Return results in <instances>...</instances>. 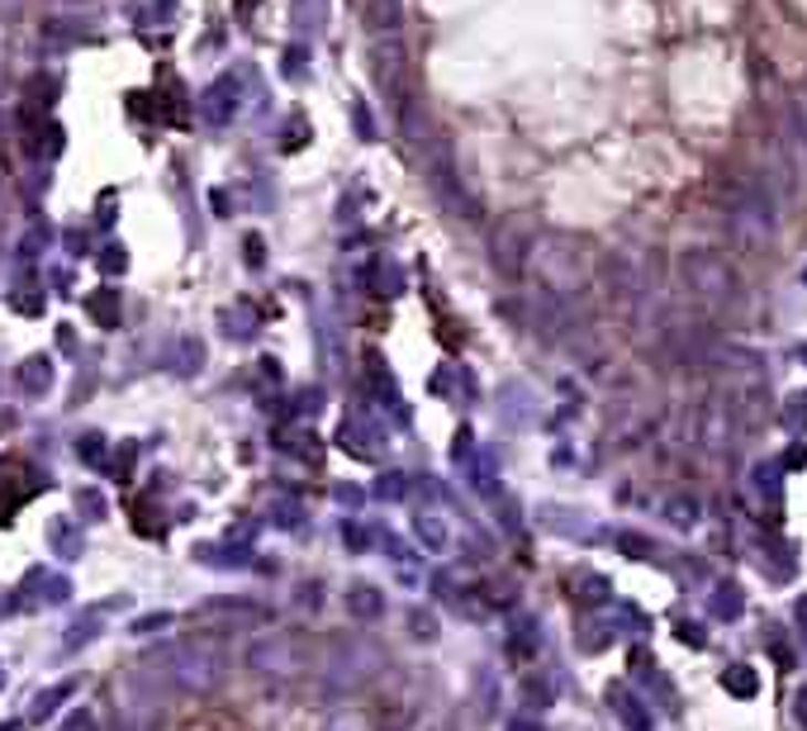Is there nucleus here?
<instances>
[{
    "mask_svg": "<svg viewBox=\"0 0 807 731\" xmlns=\"http://www.w3.org/2000/svg\"><path fill=\"white\" fill-rule=\"evenodd\" d=\"M157 675L185 693H210L224 679V646L210 637H185L157 656Z\"/></svg>",
    "mask_w": 807,
    "mask_h": 731,
    "instance_id": "obj_1",
    "label": "nucleus"
},
{
    "mask_svg": "<svg viewBox=\"0 0 807 731\" xmlns=\"http://www.w3.org/2000/svg\"><path fill=\"white\" fill-rule=\"evenodd\" d=\"M305 642L295 637V632H266L247 646V670H257L262 679H295L305 675Z\"/></svg>",
    "mask_w": 807,
    "mask_h": 731,
    "instance_id": "obj_2",
    "label": "nucleus"
},
{
    "mask_svg": "<svg viewBox=\"0 0 807 731\" xmlns=\"http://www.w3.org/2000/svg\"><path fill=\"white\" fill-rule=\"evenodd\" d=\"M380 675V650L375 646H367V642H342L338 650L328 656V685L332 689H357V685H367V679H375Z\"/></svg>",
    "mask_w": 807,
    "mask_h": 731,
    "instance_id": "obj_3",
    "label": "nucleus"
},
{
    "mask_svg": "<svg viewBox=\"0 0 807 731\" xmlns=\"http://www.w3.org/2000/svg\"><path fill=\"white\" fill-rule=\"evenodd\" d=\"M371 67H375V86L380 91L400 95L404 91V47H400V39H375Z\"/></svg>",
    "mask_w": 807,
    "mask_h": 731,
    "instance_id": "obj_4",
    "label": "nucleus"
},
{
    "mask_svg": "<svg viewBox=\"0 0 807 731\" xmlns=\"http://www.w3.org/2000/svg\"><path fill=\"white\" fill-rule=\"evenodd\" d=\"M200 115L210 119V124H229L237 115V86L229 82V76H224V82H214L210 91L200 95Z\"/></svg>",
    "mask_w": 807,
    "mask_h": 731,
    "instance_id": "obj_5",
    "label": "nucleus"
},
{
    "mask_svg": "<svg viewBox=\"0 0 807 731\" xmlns=\"http://www.w3.org/2000/svg\"><path fill=\"white\" fill-rule=\"evenodd\" d=\"M367 24L375 39H400L404 29V0H367Z\"/></svg>",
    "mask_w": 807,
    "mask_h": 731,
    "instance_id": "obj_6",
    "label": "nucleus"
},
{
    "mask_svg": "<svg viewBox=\"0 0 807 731\" xmlns=\"http://www.w3.org/2000/svg\"><path fill=\"white\" fill-rule=\"evenodd\" d=\"M347 608H352L357 617H375L380 613V598L371 584H352V594H347Z\"/></svg>",
    "mask_w": 807,
    "mask_h": 731,
    "instance_id": "obj_7",
    "label": "nucleus"
},
{
    "mask_svg": "<svg viewBox=\"0 0 807 731\" xmlns=\"http://www.w3.org/2000/svg\"><path fill=\"white\" fill-rule=\"evenodd\" d=\"M418 537H423V542L433 547V551L447 547V528H442V518H437V513H418Z\"/></svg>",
    "mask_w": 807,
    "mask_h": 731,
    "instance_id": "obj_8",
    "label": "nucleus"
},
{
    "mask_svg": "<svg viewBox=\"0 0 807 731\" xmlns=\"http://www.w3.org/2000/svg\"><path fill=\"white\" fill-rule=\"evenodd\" d=\"M323 731H371V727H367L361 712H332V718L323 722Z\"/></svg>",
    "mask_w": 807,
    "mask_h": 731,
    "instance_id": "obj_9",
    "label": "nucleus"
},
{
    "mask_svg": "<svg viewBox=\"0 0 807 731\" xmlns=\"http://www.w3.org/2000/svg\"><path fill=\"white\" fill-rule=\"evenodd\" d=\"M414 627H418L414 637H423V642H433V637H437V623H433L427 613H414Z\"/></svg>",
    "mask_w": 807,
    "mask_h": 731,
    "instance_id": "obj_10",
    "label": "nucleus"
},
{
    "mask_svg": "<svg viewBox=\"0 0 807 731\" xmlns=\"http://www.w3.org/2000/svg\"><path fill=\"white\" fill-rule=\"evenodd\" d=\"M513 731H537V727H528V722H518V727H513Z\"/></svg>",
    "mask_w": 807,
    "mask_h": 731,
    "instance_id": "obj_11",
    "label": "nucleus"
}]
</instances>
